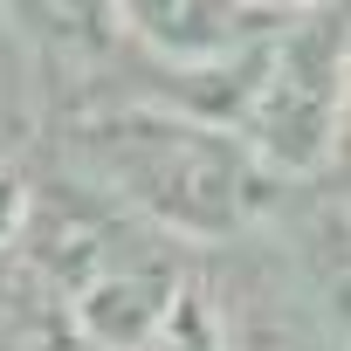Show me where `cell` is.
Listing matches in <instances>:
<instances>
[{
    "mask_svg": "<svg viewBox=\"0 0 351 351\" xmlns=\"http://www.w3.org/2000/svg\"><path fill=\"white\" fill-rule=\"evenodd\" d=\"M69 165L83 172V193L117 200L165 241H234L269 207V172L228 124L165 110V104H110L69 124Z\"/></svg>",
    "mask_w": 351,
    "mask_h": 351,
    "instance_id": "6da1fadb",
    "label": "cell"
},
{
    "mask_svg": "<svg viewBox=\"0 0 351 351\" xmlns=\"http://www.w3.org/2000/svg\"><path fill=\"white\" fill-rule=\"evenodd\" d=\"M344 117H351V21L317 0L296 21H276V35L262 42L248 97L234 110V138L282 186L337 165Z\"/></svg>",
    "mask_w": 351,
    "mask_h": 351,
    "instance_id": "7a4b0ae2",
    "label": "cell"
},
{
    "mask_svg": "<svg viewBox=\"0 0 351 351\" xmlns=\"http://www.w3.org/2000/svg\"><path fill=\"white\" fill-rule=\"evenodd\" d=\"M117 35L138 42L158 69H214L276 35V8L262 0H110Z\"/></svg>",
    "mask_w": 351,
    "mask_h": 351,
    "instance_id": "3957f363",
    "label": "cell"
},
{
    "mask_svg": "<svg viewBox=\"0 0 351 351\" xmlns=\"http://www.w3.org/2000/svg\"><path fill=\"white\" fill-rule=\"evenodd\" d=\"M180 289L186 276L165 248H124L62 296V324L83 351H138V337L180 303Z\"/></svg>",
    "mask_w": 351,
    "mask_h": 351,
    "instance_id": "277c9868",
    "label": "cell"
},
{
    "mask_svg": "<svg viewBox=\"0 0 351 351\" xmlns=\"http://www.w3.org/2000/svg\"><path fill=\"white\" fill-rule=\"evenodd\" d=\"M8 21L35 56L69 62V69H104L117 56V8L110 0H0Z\"/></svg>",
    "mask_w": 351,
    "mask_h": 351,
    "instance_id": "5b68a950",
    "label": "cell"
},
{
    "mask_svg": "<svg viewBox=\"0 0 351 351\" xmlns=\"http://www.w3.org/2000/svg\"><path fill=\"white\" fill-rule=\"evenodd\" d=\"M138 351H234V337H228L221 303H214L200 282H186L180 303H172V310L138 337Z\"/></svg>",
    "mask_w": 351,
    "mask_h": 351,
    "instance_id": "8992f818",
    "label": "cell"
},
{
    "mask_svg": "<svg viewBox=\"0 0 351 351\" xmlns=\"http://www.w3.org/2000/svg\"><path fill=\"white\" fill-rule=\"evenodd\" d=\"M28 180H21V172L14 165H0V248H14L21 241V228H28Z\"/></svg>",
    "mask_w": 351,
    "mask_h": 351,
    "instance_id": "52a82bcc",
    "label": "cell"
}]
</instances>
